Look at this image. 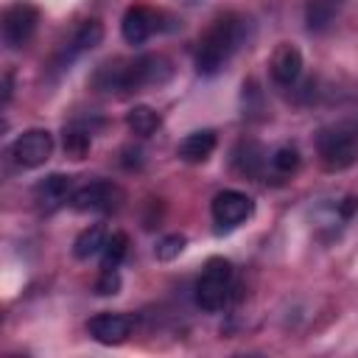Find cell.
<instances>
[{"instance_id":"18","label":"cell","mask_w":358,"mask_h":358,"mask_svg":"<svg viewBox=\"0 0 358 358\" xmlns=\"http://www.w3.org/2000/svg\"><path fill=\"white\" fill-rule=\"evenodd\" d=\"M232 165L238 173L243 176H257L260 168H263V151L257 143H241L232 154Z\"/></svg>"},{"instance_id":"16","label":"cell","mask_w":358,"mask_h":358,"mask_svg":"<svg viewBox=\"0 0 358 358\" xmlns=\"http://www.w3.org/2000/svg\"><path fill=\"white\" fill-rule=\"evenodd\" d=\"M106 238H109V232H106L101 224H92V227L81 229V232H78V238L73 241V255H76L78 260H90V257L101 255V249H103Z\"/></svg>"},{"instance_id":"6","label":"cell","mask_w":358,"mask_h":358,"mask_svg":"<svg viewBox=\"0 0 358 358\" xmlns=\"http://www.w3.org/2000/svg\"><path fill=\"white\" fill-rule=\"evenodd\" d=\"M36 25H39V8L34 3L20 0V3L8 6L6 14H3V42H6V48L17 50V48L28 45Z\"/></svg>"},{"instance_id":"19","label":"cell","mask_w":358,"mask_h":358,"mask_svg":"<svg viewBox=\"0 0 358 358\" xmlns=\"http://www.w3.org/2000/svg\"><path fill=\"white\" fill-rule=\"evenodd\" d=\"M126 252H129V238H126V232H112V235L106 238L103 249H101V268H117L120 260L126 257Z\"/></svg>"},{"instance_id":"3","label":"cell","mask_w":358,"mask_h":358,"mask_svg":"<svg viewBox=\"0 0 358 358\" xmlns=\"http://www.w3.org/2000/svg\"><path fill=\"white\" fill-rule=\"evenodd\" d=\"M229 291H232V266L229 260L224 257H210L196 280V288H193V299L201 310L213 313V310H221L229 299Z\"/></svg>"},{"instance_id":"23","label":"cell","mask_w":358,"mask_h":358,"mask_svg":"<svg viewBox=\"0 0 358 358\" xmlns=\"http://www.w3.org/2000/svg\"><path fill=\"white\" fill-rule=\"evenodd\" d=\"M120 291V274L117 268H101L98 280H95V294L98 296H112Z\"/></svg>"},{"instance_id":"7","label":"cell","mask_w":358,"mask_h":358,"mask_svg":"<svg viewBox=\"0 0 358 358\" xmlns=\"http://www.w3.org/2000/svg\"><path fill=\"white\" fill-rule=\"evenodd\" d=\"M53 154V134L48 129H28L11 143V159L20 168H39Z\"/></svg>"},{"instance_id":"8","label":"cell","mask_w":358,"mask_h":358,"mask_svg":"<svg viewBox=\"0 0 358 358\" xmlns=\"http://www.w3.org/2000/svg\"><path fill=\"white\" fill-rule=\"evenodd\" d=\"M210 213H213V221L218 229H235L255 213V201H252V196H246L241 190H221V193H215Z\"/></svg>"},{"instance_id":"10","label":"cell","mask_w":358,"mask_h":358,"mask_svg":"<svg viewBox=\"0 0 358 358\" xmlns=\"http://www.w3.org/2000/svg\"><path fill=\"white\" fill-rule=\"evenodd\" d=\"M131 327H134V319L126 316V313H95L90 322H87V333L98 341V344H106V347H117L123 344L129 336H131Z\"/></svg>"},{"instance_id":"17","label":"cell","mask_w":358,"mask_h":358,"mask_svg":"<svg viewBox=\"0 0 358 358\" xmlns=\"http://www.w3.org/2000/svg\"><path fill=\"white\" fill-rule=\"evenodd\" d=\"M126 126H129V131L137 134V137H151V134L162 126V117H159V112L151 109V106H134V109L126 112Z\"/></svg>"},{"instance_id":"12","label":"cell","mask_w":358,"mask_h":358,"mask_svg":"<svg viewBox=\"0 0 358 358\" xmlns=\"http://www.w3.org/2000/svg\"><path fill=\"white\" fill-rule=\"evenodd\" d=\"M268 73H271L274 84H280V87L296 84V78L302 76V53H299V48L291 45V42H280L274 48V53H271Z\"/></svg>"},{"instance_id":"1","label":"cell","mask_w":358,"mask_h":358,"mask_svg":"<svg viewBox=\"0 0 358 358\" xmlns=\"http://www.w3.org/2000/svg\"><path fill=\"white\" fill-rule=\"evenodd\" d=\"M249 31V22L238 14H224L213 20V25L201 34L199 48H196V70L201 76H215L221 73L229 59L238 53Z\"/></svg>"},{"instance_id":"15","label":"cell","mask_w":358,"mask_h":358,"mask_svg":"<svg viewBox=\"0 0 358 358\" xmlns=\"http://www.w3.org/2000/svg\"><path fill=\"white\" fill-rule=\"evenodd\" d=\"M341 6H344V0H308V6H305L308 31H313V34L327 31L336 22Z\"/></svg>"},{"instance_id":"5","label":"cell","mask_w":358,"mask_h":358,"mask_svg":"<svg viewBox=\"0 0 358 358\" xmlns=\"http://www.w3.org/2000/svg\"><path fill=\"white\" fill-rule=\"evenodd\" d=\"M123 204V190L109 179H95L81 185L70 196V207L76 213H112Z\"/></svg>"},{"instance_id":"4","label":"cell","mask_w":358,"mask_h":358,"mask_svg":"<svg viewBox=\"0 0 358 358\" xmlns=\"http://www.w3.org/2000/svg\"><path fill=\"white\" fill-rule=\"evenodd\" d=\"M316 151H319V162L324 171H344L358 159V140L350 129L330 126L319 131Z\"/></svg>"},{"instance_id":"11","label":"cell","mask_w":358,"mask_h":358,"mask_svg":"<svg viewBox=\"0 0 358 358\" xmlns=\"http://www.w3.org/2000/svg\"><path fill=\"white\" fill-rule=\"evenodd\" d=\"M101 39H103V25H101L98 20H84L81 25L73 28L70 39L62 45V50H59V64H62V67L70 64V62L78 59L81 53H87V50H92L95 45H101Z\"/></svg>"},{"instance_id":"2","label":"cell","mask_w":358,"mask_h":358,"mask_svg":"<svg viewBox=\"0 0 358 358\" xmlns=\"http://www.w3.org/2000/svg\"><path fill=\"white\" fill-rule=\"evenodd\" d=\"M171 78V62L162 56H140L134 62H109L95 73V87L103 92H140Z\"/></svg>"},{"instance_id":"13","label":"cell","mask_w":358,"mask_h":358,"mask_svg":"<svg viewBox=\"0 0 358 358\" xmlns=\"http://www.w3.org/2000/svg\"><path fill=\"white\" fill-rule=\"evenodd\" d=\"M70 196H73V176H64V173H50L42 182H36V187H34V199L48 213L59 210L64 201L70 204Z\"/></svg>"},{"instance_id":"22","label":"cell","mask_w":358,"mask_h":358,"mask_svg":"<svg viewBox=\"0 0 358 358\" xmlns=\"http://www.w3.org/2000/svg\"><path fill=\"white\" fill-rule=\"evenodd\" d=\"M185 243H187V238H185V235H165V238H159V241H157L154 255H157V260H173V257H179V255H182Z\"/></svg>"},{"instance_id":"14","label":"cell","mask_w":358,"mask_h":358,"mask_svg":"<svg viewBox=\"0 0 358 358\" xmlns=\"http://www.w3.org/2000/svg\"><path fill=\"white\" fill-rule=\"evenodd\" d=\"M215 131L213 129H201V131H193V134H187L182 143H179V148H176V154H179V159H185V162H190V165H199V162H207V157L215 151Z\"/></svg>"},{"instance_id":"20","label":"cell","mask_w":358,"mask_h":358,"mask_svg":"<svg viewBox=\"0 0 358 358\" xmlns=\"http://www.w3.org/2000/svg\"><path fill=\"white\" fill-rule=\"evenodd\" d=\"M271 168L280 173V176H291L296 168H299V151L294 145H280L274 154H271Z\"/></svg>"},{"instance_id":"21","label":"cell","mask_w":358,"mask_h":358,"mask_svg":"<svg viewBox=\"0 0 358 358\" xmlns=\"http://www.w3.org/2000/svg\"><path fill=\"white\" fill-rule=\"evenodd\" d=\"M90 151V134L81 129H64V154L73 159H84Z\"/></svg>"},{"instance_id":"9","label":"cell","mask_w":358,"mask_h":358,"mask_svg":"<svg viewBox=\"0 0 358 358\" xmlns=\"http://www.w3.org/2000/svg\"><path fill=\"white\" fill-rule=\"evenodd\" d=\"M159 11L157 8H151V6H143V3H137V6H129L126 8V14H123V20H120V34H123V39L129 42V45H143V42H148L151 36H154V31H159Z\"/></svg>"}]
</instances>
